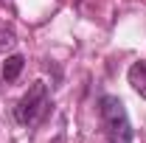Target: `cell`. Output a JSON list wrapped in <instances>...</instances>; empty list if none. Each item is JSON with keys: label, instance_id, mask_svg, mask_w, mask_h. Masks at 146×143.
<instances>
[{"label": "cell", "instance_id": "obj_3", "mask_svg": "<svg viewBox=\"0 0 146 143\" xmlns=\"http://www.w3.org/2000/svg\"><path fill=\"white\" fill-rule=\"evenodd\" d=\"M129 84H132V90L141 95V98H146V62H135L132 68H129Z\"/></svg>", "mask_w": 146, "mask_h": 143}, {"label": "cell", "instance_id": "obj_4", "mask_svg": "<svg viewBox=\"0 0 146 143\" xmlns=\"http://www.w3.org/2000/svg\"><path fill=\"white\" fill-rule=\"evenodd\" d=\"M23 65H25V59L20 54H14V56H9L6 62H3V79L6 81H14L20 76V70H23Z\"/></svg>", "mask_w": 146, "mask_h": 143}, {"label": "cell", "instance_id": "obj_2", "mask_svg": "<svg viewBox=\"0 0 146 143\" xmlns=\"http://www.w3.org/2000/svg\"><path fill=\"white\" fill-rule=\"evenodd\" d=\"M45 107H48V90H45L42 81H34V84L28 87V93L17 101L14 118H17L23 126H31V124L39 121V115L45 112Z\"/></svg>", "mask_w": 146, "mask_h": 143}, {"label": "cell", "instance_id": "obj_1", "mask_svg": "<svg viewBox=\"0 0 146 143\" xmlns=\"http://www.w3.org/2000/svg\"><path fill=\"white\" fill-rule=\"evenodd\" d=\"M98 115H101V126L110 143H132V124H129L127 107L118 95H101L98 101Z\"/></svg>", "mask_w": 146, "mask_h": 143}]
</instances>
